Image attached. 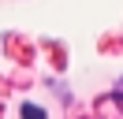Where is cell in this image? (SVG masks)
Returning a JSON list of instances; mask_svg holds the SVG:
<instances>
[{"instance_id": "1", "label": "cell", "mask_w": 123, "mask_h": 119, "mask_svg": "<svg viewBox=\"0 0 123 119\" xmlns=\"http://www.w3.org/2000/svg\"><path fill=\"white\" fill-rule=\"evenodd\" d=\"M23 119H45V112L37 104H23Z\"/></svg>"}]
</instances>
